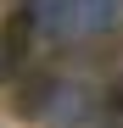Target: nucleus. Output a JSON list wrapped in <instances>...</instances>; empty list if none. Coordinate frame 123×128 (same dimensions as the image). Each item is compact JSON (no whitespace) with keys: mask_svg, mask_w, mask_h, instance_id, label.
<instances>
[{"mask_svg":"<svg viewBox=\"0 0 123 128\" xmlns=\"http://www.w3.org/2000/svg\"><path fill=\"white\" fill-rule=\"evenodd\" d=\"M95 128H123V78L95 100Z\"/></svg>","mask_w":123,"mask_h":128,"instance_id":"7ed1b4c3","label":"nucleus"},{"mask_svg":"<svg viewBox=\"0 0 123 128\" xmlns=\"http://www.w3.org/2000/svg\"><path fill=\"white\" fill-rule=\"evenodd\" d=\"M34 34H50V39H84L101 34L123 17V0H23Z\"/></svg>","mask_w":123,"mask_h":128,"instance_id":"f257e3e1","label":"nucleus"},{"mask_svg":"<svg viewBox=\"0 0 123 128\" xmlns=\"http://www.w3.org/2000/svg\"><path fill=\"white\" fill-rule=\"evenodd\" d=\"M28 56H34V22H28V11L17 6L6 22H0V84H11L23 72Z\"/></svg>","mask_w":123,"mask_h":128,"instance_id":"f03ea898","label":"nucleus"}]
</instances>
